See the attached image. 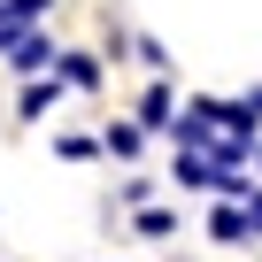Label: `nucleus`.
<instances>
[{
	"instance_id": "obj_8",
	"label": "nucleus",
	"mask_w": 262,
	"mask_h": 262,
	"mask_svg": "<svg viewBox=\"0 0 262 262\" xmlns=\"http://www.w3.org/2000/svg\"><path fill=\"white\" fill-rule=\"evenodd\" d=\"M131 47H139V62H147V70H170V47H162V39H131Z\"/></svg>"
},
{
	"instance_id": "obj_5",
	"label": "nucleus",
	"mask_w": 262,
	"mask_h": 262,
	"mask_svg": "<svg viewBox=\"0 0 262 262\" xmlns=\"http://www.w3.org/2000/svg\"><path fill=\"white\" fill-rule=\"evenodd\" d=\"M54 155H62V162H93V155H108V139H85V131H62V139H54Z\"/></svg>"
},
{
	"instance_id": "obj_3",
	"label": "nucleus",
	"mask_w": 262,
	"mask_h": 262,
	"mask_svg": "<svg viewBox=\"0 0 262 262\" xmlns=\"http://www.w3.org/2000/svg\"><path fill=\"white\" fill-rule=\"evenodd\" d=\"M139 123H147V131H170V123H178V108H170V85H147V93H139Z\"/></svg>"
},
{
	"instance_id": "obj_7",
	"label": "nucleus",
	"mask_w": 262,
	"mask_h": 262,
	"mask_svg": "<svg viewBox=\"0 0 262 262\" xmlns=\"http://www.w3.org/2000/svg\"><path fill=\"white\" fill-rule=\"evenodd\" d=\"M116 201H123V208H147V201H155V178H123Z\"/></svg>"
},
{
	"instance_id": "obj_1",
	"label": "nucleus",
	"mask_w": 262,
	"mask_h": 262,
	"mask_svg": "<svg viewBox=\"0 0 262 262\" xmlns=\"http://www.w3.org/2000/svg\"><path fill=\"white\" fill-rule=\"evenodd\" d=\"M54 100H62V70H54V77H24V93H16V116H24V123H39Z\"/></svg>"
},
{
	"instance_id": "obj_6",
	"label": "nucleus",
	"mask_w": 262,
	"mask_h": 262,
	"mask_svg": "<svg viewBox=\"0 0 262 262\" xmlns=\"http://www.w3.org/2000/svg\"><path fill=\"white\" fill-rule=\"evenodd\" d=\"M139 239H178V216L147 201V208H139Z\"/></svg>"
},
{
	"instance_id": "obj_4",
	"label": "nucleus",
	"mask_w": 262,
	"mask_h": 262,
	"mask_svg": "<svg viewBox=\"0 0 262 262\" xmlns=\"http://www.w3.org/2000/svg\"><path fill=\"white\" fill-rule=\"evenodd\" d=\"M100 139H108V155H123V162H131V155L147 147V123H139V116H131V123H108Z\"/></svg>"
},
{
	"instance_id": "obj_9",
	"label": "nucleus",
	"mask_w": 262,
	"mask_h": 262,
	"mask_svg": "<svg viewBox=\"0 0 262 262\" xmlns=\"http://www.w3.org/2000/svg\"><path fill=\"white\" fill-rule=\"evenodd\" d=\"M254 170H262V147H254Z\"/></svg>"
},
{
	"instance_id": "obj_2",
	"label": "nucleus",
	"mask_w": 262,
	"mask_h": 262,
	"mask_svg": "<svg viewBox=\"0 0 262 262\" xmlns=\"http://www.w3.org/2000/svg\"><path fill=\"white\" fill-rule=\"evenodd\" d=\"M54 70H62V85H70V93H100V62H93L85 47H62V62H54Z\"/></svg>"
}]
</instances>
